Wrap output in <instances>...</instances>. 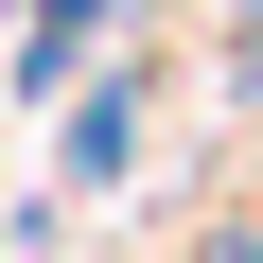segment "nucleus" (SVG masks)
<instances>
[{"label":"nucleus","instance_id":"nucleus-1","mask_svg":"<svg viewBox=\"0 0 263 263\" xmlns=\"http://www.w3.org/2000/svg\"><path fill=\"white\" fill-rule=\"evenodd\" d=\"M141 158H158V53L123 35V53H105V70H88L70 105H53V193L88 211V193H123Z\"/></svg>","mask_w":263,"mask_h":263},{"label":"nucleus","instance_id":"nucleus-3","mask_svg":"<svg viewBox=\"0 0 263 263\" xmlns=\"http://www.w3.org/2000/svg\"><path fill=\"white\" fill-rule=\"evenodd\" d=\"M0 141H18V105H0Z\"/></svg>","mask_w":263,"mask_h":263},{"label":"nucleus","instance_id":"nucleus-2","mask_svg":"<svg viewBox=\"0 0 263 263\" xmlns=\"http://www.w3.org/2000/svg\"><path fill=\"white\" fill-rule=\"evenodd\" d=\"M193 263H263V228H211V246H193Z\"/></svg>","mask_w":263,"mask_h":263}]
</instances>
